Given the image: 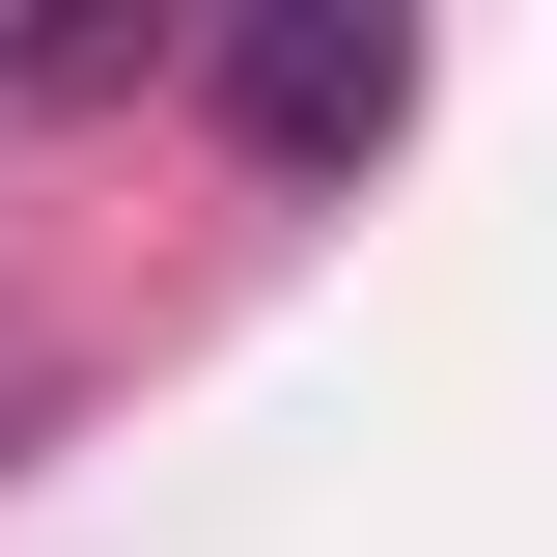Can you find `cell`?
<instances>
[{
	"instance_id": "obj_1",
	"label": "cell",
	"mask_w": 557,
	"mask_h": 557,
	"mask_svg": "<svg viewBox=\"0 0 557 557\" xmlns=\"http://www.w3.org/2000/svg\"><path fill=\"white\" fill-rule=\"evenodd\" d=\"M223 139H251V168H391L418 139V28H362V0L223 28Z\"/></svg>"
}]
</instances>
